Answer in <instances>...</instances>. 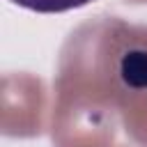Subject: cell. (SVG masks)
<instances>
[{
  "label": "cell",
  "instance_id": "cell-1",
  "mask_svg": "<svg viewBox=\"0 0 147 147\" xmlns=\"http://www.w3.org/2000/svg\"><path fill=\"white\" fill-rule=\"evenodd\" d=\"M11 2L23 7V9L37 11V14H62V11L85 7L92 0H11Z\"/></svg>",
  "mask_w": 147,
  "mask_h": 147
},
{
  "label": "cell",
  "instance_id": "cell-2",
  "mask_svg": "<svg viewBox=\"0 0 147 147\" xmlns=\"http://www.w3.org/2000/svg\"><path fill=\"white\" fill-rule=\"evenodd\" d=\"M124 76L131 85L145 87L147 85V55L145 53H131L124 57Z\"/></svg>",
  "mask_w": 147,
  "mask_h": 147
}]
</instances>
